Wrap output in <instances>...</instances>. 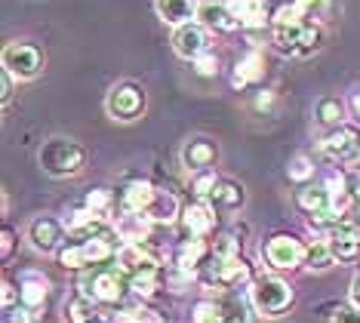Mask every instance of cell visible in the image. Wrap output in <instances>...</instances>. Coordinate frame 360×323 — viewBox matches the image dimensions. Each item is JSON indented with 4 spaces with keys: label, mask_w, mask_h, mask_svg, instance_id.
Wrapping results in <instances>:
<instances>
[{
    "label": "cell",
    "mask_w": 360,
    "mask_h": 323,
    "mask_svg": "<svg viewBox=\"0 0 360 323\" xmlns=\"http://www.w3.org/2000/svg\"><path fill=\"white\" fill-rule=\"evenodd\" d=\"M37 163L46 176L53 179H68V176H77L86 163V148L75 142V139H62V136H53L40 145L37 151Z\"/></svg>",
    "instance_id": "1"
},
{
    "label": "cell",
    "mask_w": 360,
    "mask_h": 323,
    "mask_svg": "<svg viewBox=\"0 0 360 323\" xmlns=\"http://www.w3.org/2000/svg\"><path fill=\"white\" fill-rule=\"evenodd\" d=\"M250 296H252L256 311L265 314V317H281V314L292 305V299H296L292 286L286 284L283 277H274V274H262V277L252 280Z\"/></svg>",
    "instance_id": "2"
},
{
    "label": "cell",
    "mask_w": 360,
    "mask_h": 323,
    "mask_svg": "<svg viewBox=\"0 0 360 323\" xmlns=\"http://www.w3.org/2000/svg\"><path fill=\"white\" fill-rule=\"evenodd\" d=\"M80 289H84V296H86V299H93V302L117 305L127 296V289H129V277L117 268V265H111V268L84 274V280H80Z\"/></svg>",
    "instance_id": "3"
},
{
    "label": "cell",
    "mask_w": 360,
    "mask_h": 323,
    "mask_svg": "<svg viewBox=\"0 0 360 323\" xmlns=\"http://www.w3.org/2000/svg\"><path fill=\"white\" fill-rule=\"evenodd\" d=\"M262 255H265V262L271 265V268L292 271V268H299V265H305V243L292 234H274L262 246Z\"/></svg>",
    "instance_id": "4"
},
{
    "label": "cell",
    "mask_w": 360,
    "mask_h": 323,
    "mask_svg": "<svg viewBox=\"0 0 360 323\" xmlns=\"http://www.w3.org/2000/svg\"><path fill=\"white\" fill-rule=\"evenodd\" d=\"M321 28L311 22H299L290 28H277L274 31V44L281 53H292V56H308L321 46Z\"/></svg>",
    "instance_id": "5"
},
{
    "label": "cell",
    "mask_w": 360,
    "mask_h": 323,
    "mask_svg": "<svg viewBox=\"0 0 360 323\" xmlns=\"http://www.w3.org/2000/svg\"><path fill=\"white\" fill-rule=\"evenodd\" d=\"M326 246H330L335 262H354L360 253V222L354 219H342L339 225H333L323 234Z\"/></svg>",
    "instance_id": "6"
},
{
    "label": "cell",
    "mask_w": 360,
    "mask_h": 323,
    "mask_svg": "<svg viewBox=\"0 0 360 323\" xmlns=\"http://www.w3.org/2000/svg\"><path fill=\"white\" fill-rule=\"evenodd\" d=\"M323 154L335 163H354L360 160V129L357 127H335L323 139Z\"/></svg>",
    "instance_id": "7"
},
{
    "label": "cell",
    "mask_w": 360,
    "mask_h": 323,
    "mask_svg": "<svg viewBox=\"0 0 360 323\" xmlns=\"http://www.w3.org/2000/svg\"><path fill=\"white\" fill-rule=\"evenodd\" d=\"M105 108H108V114L114 120H136L145 111V93L136 84H120L108 93Z\"/></svg>",
    "instance_id": "8"
},
{
    "label": "cell",
    "mask_w": 360,
    "mask_h": 323,
    "mask_svg": "<svg viewBox=\"0 0 360 323\" xmlns=\"http://www.w3.org/2000/svg\"><path fill=\"white\" fill-rule=\"evenodd\" d=\"M4 71L19 80H31L40 71V53L31 44H10L4 49Z\"/></svg>",
    "instance_id": "9"
},
{
    "label": "cell",
    "mask_w": 360,
    "mask_h": 323,
    "mask_svg": "<svg viewBox=\"0 0 360 323\" xmlns=\"http://www.w3.org/2000/svg\"><path fill=\"white\" fill-rule=\"evenodd\" d=\"M62 231H65L62 222L50 219V215H40L28 225V240L37 253H56L62 246Z\"/></svg>",
    "instance_id": "10"
},
{
    "label": "cell",
    "mask_w": 360,
    "mask_h": 323,
    "mask_svg": "<svg viewBox=\"0 0 360 323\" xmlns=\"http://www.w3.org/2000/svg\"><path fill=\"white\" fill-rule=\"evenodd\" d=\"M219 308H222V320L225 323H256V305H252V296L250 289H228L225 299L219 302Z\"/></svg>",
    "instance_id": "11"
},
{
    "label": "cell",
    "mask_w": 360,
    "mask_h": 323,
    "mask_svg": "<svg viewBox=\"0 0 360 323\" xmlns=\"http://www.w3.org/2000/svg\"><path fill=\"white\" fill-rule=\"evenodd\" d=\"M173 49L182 59H198V56L207 53V31H203V25L200 22L179 25L173 34Z\"/></svg>",
    "instance_id": "12"
},
{
    "label": "cell",
    "mask_w": 360,
    "mask_h": 323,
    "mask_svg": "<svg viewBox=\"0 0 360 323\" xmlns=\"http://www.w3.org/2000/svg\"><path fill=\"white\" fill-rule=\"evenodd\" d=\"M65 231H68V237H75V240H93V237L108 234V228H105V215L86 210V206L77 210V213H71L68 219H65Z\"/></svg>",
    "instance_id": "13"
},
{
    "label": "cell",
    "mask_w": 360,
    "mask_h": 323,
    "mask_svg": "<svg viewBox=\"0 0 360 323\" xmlns=\"http://www.w3.org/2000/svg\"><path fill=\"white\" fill-rule=\"evenodd\" d=\"M158 191H160V188H154L151 182H145V179L129 182V185L124 188V194H120V210H124V213L148 215L151 203L158 201Z\"/></svg>",
    "instance_id": "14"
},
{
    "label": "cell",
    "mask_w": 360,
    "mask_h": 323,
    "mask_svg": "<svg viewBox=\"0 0 360 323\" xmlns=\"http://www.w3.org/2000/svg\"><path fill=\"white\" fill-rule=\"evenodd\" d=\"M182 225L191 237H207L212 228H216V206H210L207 201H198L182 210Z\"/></svg>",
    "instance_id": "15"
},
{
    "label": "cell",
    "mask_w": 360,
    "mask_h": 323,
    "mask_svg": "<svg viewBox=\"0 0 360 323\" xmlns=\"http://www.w3.org/2000/svg\"><path fill=\"white\" fill-rule=\"evenodd\" d=\"M210 259H212V246L200 237L182 240V246H179V253H176V265L185 271H191V274H198V268H207Z\"/></svg>",
    "instance_id": "16"
},
{
    "label": "cell",
    "mask_w": 360,
    "mask_h": 323,
    "mask_svg": "<svg viewBox=\"0 0 360 323\" xmlns=\"http://www.w3.org/2000/svg\"><path fill=\"white\" fill-rule=\"evenodd\" d=\"M203 28H216V31H234L240 28V22L231 15L228 4H216V0H203L198 4V15H194Z\"/></svg>",
    "instance_id": "17"
},
{
    "label": "cell",
    "mask_w": 360,
    "mask_h": 323,
    "mask_svg": "<svg viewBox=\"0 0 360 323\" xmlns=\"http://www.w3.org/2000/svg\"><path fill=\"white\" fill-rule=\"evenodd\" d=\"M228 10L243 28H262L268 19V4L265 0H225Z\"/></svg>",
    "instance_id": "18"
},
{
    "label": "cell",
    "mask_w": 360,
    "mask_h": 323,
    "mask_svg": "<svg viewBox=\"0 0 360 323\" xmlns=\"http://www.w3.org/2000/svg\"><path fill=\"white\" fill-rule=\"evenodd\" d=\"M46 302V277L40 274H25L19 284V308L37 314Z\"/></svg>",
    "instance_id": "19"
},
{
    "label": "cell",
    "mask_w": 360,
    "mask_h": 323,
    "mask_svg": "<svg viewBox=\"0 0 360 323\" xmlns=\"http://www.w3.org/2000/svg\"><path fill=\"white\" fill-rule=\"evenodd\" d=\"M154 6H158V15L167 25H188L198 15V6H194V0H154Z\"/></svg>",
    "instance_id": "20"
},
{
    "label": "cell",
    "mask_w": 360,
    "mask_h": 323,
    "mask_svg": "<svg viewBox=\"0 0 360 323\" xmlns=\"http://www.w3.org/2000/svg\"><path fill=\"white\" fill-rule=\"evenodd\" d=\"M212 160H216V145L207 142V139H194V142H188L185 151H182V163L188 170L207 172V167Z\"/></svg>",
    "instance_id": "21"
},
{
    "label": "cell",
    "mask_w": 360,
    "mask_h": 323,
    "mask_svg": "<svg viewBox=\"0 0 360 323\" xmlns=\"http://www.w3.org/2000/svg\"><path fill=\"white\" fill-rule=\"evenodd\" d=\"M296 203L305 215H317V213H326V210H335L333 206V197L326 188H302L296 194Z\"/></svg>",
    "instance_id": "22"
},
{
    "label": "cell",
    "mask_w": 360,
    "mask_h": 323,
    "mask_svg": "<svg viewBox=\"0 0 360 323\" xmlns=\"http://www.w3.org/2000/svg\"><path fill=\"white\" fill-rule=\"evenodd\" d=\"M243 185H237V182L231 179H219V185H216V191L210 194V201L212 206H219V210H237V206L243 203Z\"/></svg>",
    "instance_id": "23"
},
{
    "label": "cell",
    "mask_w": 360,
    "mask_h": 323,
    "mask_svg": "<svg viewBox=\"0 0 360 323\" xmlns=\"http://www.w3.org/2000/svg\"><path fill=\"white\" fill-rule=\"evenodd\" d=\"M262 74H265V59H262V53H247L240 62H237L234 87H247L252 80H259Z\"/></svg>",
    "instance_id": "24"
},
{
    "label": "cell",
    "mask_w": 360,
    "mask_h": 323,
    "mask_svg": "<svg viewBox=\"0 0 360 323\" xmlns=\"http://www.w3.org/2000/svg\"><path fill=\"white\" fill-rule=\"evenodd\" d=\"M65 323H105L99 317V311H96L93 299H86V296H77V299L68 302V308H65Z\"/></svg>",
    "instance_id": "25"
},
{
    "label": "cell",
    "mask_w": 360,
    "mask_h": 323,
    "mask_svg": "<svg viewBox=\"0 0 360 323\" xmlns=\"http://www.w3.org/2000/svg\"><path fill=\"white\" fill-rule=\"evenodd\" d=\"M176 215H182V210H179V203H176V197L167 194V191H158V201L151 203L148 219L154 222V225H169V222H176Z\"/></svg>",
    "instance_id": "26"
},
{
    "label": "cell",
    "mask_w": 360,
    "mask_h": 323,
    "mask_svg": "<svg viewBox=\"0 0 360 323\" xmlns=\"http://www.w3.org/2000/svg\"><path fill=\"white\" fill-rule=\"evenodd\" d=\"M333 253L326 246V240H314V243L305 246V268L308 271H326L333 265Z\"/></svg>",
    "instance_id": "27"
},
{
    "label": "cell",
    "mask_w": 360,
    "mask_h": 323,
    "mask_svg": "<svg viewBox=\"0 0 360 323\" xmlns=\"http://www.w3.org/2000/svg\"><path fill=\"white\" fill-rule=\"evenodd\" d=\"M158 286H160V268L142 271V274L129 277V293H133V296H142V299H151Z\"/></svg>",
    "instance_id": "28"
},
{
    "label": "cell",
    "mask_w": 360,
    "mask_h": 323,
    "mask_svg": "<svg viewBox=\"0 0 360 323\" xmlns=\"http://www.w3.org/2000/svg\"><path fill=\"white\" fill-rule=\"evenodd\" d=\"M59 265H62V268H71V271L89 268L86 253H84V243H80V240H75V243L62 246V250H59Z\"/></svg>",
    "instance_id": "29"
},
{
    "label": "cell",
    "mask_w": 360,
    "mask_h": 323,
    "mask_svg": "<svg viewBox=\"0 0 360 323\" xmlns=\"http://www.w3.org/2000/svg\"><path fill=\"white\" fill-rule=\"evenodd\" d=\"M317 120L326 127H342V105L339 99H321L317 102Z\"/></svg>",
    "instance_id": "30"
},
{
    "label": "cell",
    "mask_w": 360,
    "mask_h": 323,
    "mask_svg": "<svg viewBox=\"0 0 360 323\" xmlns=\"http://www.w3.org/2000/svg\"><path fill=\"white\" fill-rule=\"evenodd\" d=\"M286 176H290L292 182H308L311 176H314V160L305 154H296L290 160V167H286Z\"/></svg>",
    "instance_id": "31"
},
{
    "label": "cell",
    "mask_w": 360,
    "mask_h": 323,
    "mask_svg": "<svg viewBox=\"0 0 360 323\" xmlns=\"http://www.w3.org/2000/svg\"><path fill=\"white\" fill-rule=\"evenodd\" d=\"M84 206H86V210H93V213H99V215H108V210H111V194L105 191V188H96V191L86 194Z\"/></svg>",
    "instance_id": "32"
},
{
    "label": "cell",
    "mask_w": 360,
    "mask_h": 323,
    "mask_svg": "<svg viewBox=\"0 0 360 323\" xmlns=\"http://www.w3.org/2000/svg\"><path fill=\"white\" fill-rule=\"evenodd\" d=\"M302 19H305V15L299 13V6H296V4H292V6H290V4H283L281 10L274 13V28H290V25H299Z\"/></svg>",
    "instance_id": "33"
},
{
    "label": "cell",
    "mask_w": 360,
    "mask_h": 323,
    "mask_svg": "<svg viewBox=\"0 0 360 323\" xmlns=\"http://www.w3.org/2000/svg\"><path fill=\"white\" fill-rule=\"evenodd\" d=\"M216 185H219V179L212 176V172H200V176H194V182H191V191L203 201V197H210L216 191Z\"/></svg>",
    "instance_id": "34"
},
{
    "label": "cell",
    "mask_w": 360,
    "mask_h": 323,
    "mask_svg": "<svg viewBox=\"0 0 360 323\" xmlns=\"http://www.w3.org/2000/svg\"><path fill=\"white\" fill-rule=\"evenodd\" d=\"M194 71H198L200 77H212V74H219V59L212 53H203L194 59Z\"/></svg>",
    "instance_id": "35"
},
{
    "label": "cell",
    "mask_w": 360,
    "mask_h": 323,
    "mask_svg": "<svg viewBox=\"0 0 360 323\" xmlns=\"http://www.w3.org/2000/svg\"><path fill=\"white\" fill-rule=\"evenodd\" d=\"M296 6H299V13L302 15H323L326 13V6H330V0H296Z\"/></svg>",
    "instance_id": "36"
},
{
    "label": "cell",
    "mask_w": 360,
    "mask_h": 323,
    "mask_svg": "<svg viewBox=\"0 0 360 323\" xmlns=\"http://www.w3.org/2000/svg\"><path fill=\"white\" fill-rule=\"evenodd\" d=\"M333 323H360V308L354 305H342L333 311Z\"/></svg>",
    "instance_id": "37"
},
{
    "label": "cell",
    "mask_w": 360,
    "mask_h": 323,
    "mask_svg": "<svg viewBox=\"0 0 360 323\" xmlns=\"http://www.w3.org/2000/svg\"><path fill=\"white\" fill-rule=\"evenodd\" d=\"M19 308V289L10 280H4V311H15Z\"/></svg>",
    "instance_id": "38"
},
{
    "label": "cell",
    "mask_w": 360,
    "mask_h": 323,
    "mask_svg": "<svg viewBox=\"0 0 360 323\" xmlns=\"http://www.w3.org/2000/svg\"><path fill=\"white\" fill-rule=\"evenodd\" d=\"M10 96H13V74L4 71V74H0V99H4V102H10Z\"/></svg>",
    "instance_id": "39"
},
{
    "label": "cell",
    "mask_w": 360,
    "mask_h": 323,
    "mask_svg": "<svg viewBox=\"0 0 360 323\" xmlns=\"http://www.w3.org/2000/svg\"><path fill=\"white\" fill-rule=\"evenodd\" d=\"M108 323H136V311H129V308H120V311H114Z\"/></svg>",
    "instance_id": "40"
},
{
    "label": "cell",
    "mask_w": 360,
    "mask_h": 323,
    "mask_svg": "<svg viewBox=\"0 0 360 323\" xmlns=\"http://www.w3.org/2000/svg\"><path fill=\"white\" fill-rule=\"evenodd\" d=\"M136 323H163L158 311H136Z\"/></svg>",
    "instance_id": "41"
},
{
    "label": "cell",
    "mask_w": 360,
    "mask_h": 323,
    "mask_svg": "<svg viewBox=\"0 0 360 323\" xmlns=\"http://www.w3.org/2000/svg\"><path fill=\"white\" fill-rule=\"evenodd\" d=\"M0 237H4V259H10V253H13V243H15V234H13L10 228H4V234H0Z\"/></svg>",
    "instance_id": "42"
},
{
    "label": "cell",
    "mask_w": 360,
    "mask_h": 323,
    "mask_svg": "<svg viewBox=\"0 0 360 323\" xmlns=\"http://www.w3.org/2000/svg\"><path fill=\"white\" fill-rule=\"evenodd\" d=\"M348 191H351V197H354V203L360 206V172H354V176L348 179Z\"/></svg>",
    "instance_id": "43"
},
{
    "label": "cell",
    "mask_w": 360,
    "mask_h": 323,
    "mask_svg": "<svg viewBox=\"0 0 360 323\" xmlns=\"http://www.w3.org/2000/svg\"><path fill=\"white\" fill-rule=\"evenodd\" d=\"M351 305H354V308H360V277L351 280Z\"/></svg>",
    "instance_id": "44"
},
{
    "label": "cell",
    "mask_w": 360,
    "mask_h": 323,
    "mask_svg": "<svg viewBox=\"0 0 360 323\" xmlns=\"http://www.w3.org/2000/svg\"><path fill=\"white\" fill-rule=\"evenodd\" d=\"M351 108H354V114H357V120H360V93H354V99H351Z\"/></svg>",
    "instance_id": "45"
},
{
    "label": "cell",
    "mask_w": 360,
    "mask_h": 323,
    "mask_svg": "<svg viewBox=\"0 0 360 323\" xmlns=\"http://www.w3.org/2000/svg\"><path fill=\"white\" fill-rule=\"evenodd\" d=\"M265 105H271V93H262L259 96V108H265Z\"/></svg>",
    "instance_id": "46"
}]
</instances>
